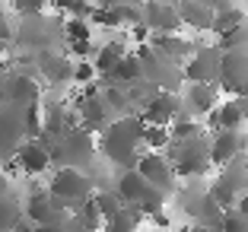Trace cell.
Segmentation results:
<instances>
[{"mask_svg":"<svg viewBox=\"0 0 248 232\" xmlns=\"http://www.w3.org/2000/svg\"><path fill=\"white\" fill-rule=\"evenodd\" d=\"M143 127L146 124L140 121L137 115H124L115 118L108 127H102V153L105 159L121 166V172L127 169H137L140 162V146H143Z\"/></svg>","mask_w":248,"mask_h":232,"instance_id":"1","label":"cell"},{"mask_svg":"<svg viewBox=\"0 0 248 232\" xmlns=\"http://www.w3.org/2000/svg\"><path fill=\"white\" fill-rule=\"evenodd\" d=\"M48 194L64 207V210L80 213L89 201H93V182L86 178V172L80 169H58L51 178V191Z\"/></svg>","mask_w":248,"mask_h":232,"instance_id":"2","label":"cell"},{"mask_svg":"<svg viewBox=\"0 0 248 232\" xmlns=\"http://www.w3.org/2000/svg\"><path fill=\"white\" fill-rule=\"evenodd\" d=\"M51 162H58L61 169H80L93 162V153H95V143H93V134L77 127V131H67L64 137L54 140L51 150Z\"/></svg>","mask_w":248,"mask_h":232,"instance_id":"3","label":"cell"},{"mask_svg":"<svg viewBox=\"0 0 248 232\" xmlns=\"http://www.w3.org/2000/svg\"><path fill=\"white\" fill-rule=\"evenodd\" d=\"M172 153H169V166L175 175H185V178H194L201 175L207 166H210V143L204 137L194 140H172Z\"/></svg>","mask_w":248,"mask_h":232,"instance_id":"4","label":"cell"},{"mask_svg":"<svg viewBox=\"0 0 248 232\" xmlns=\"http://www.w3.org/2000/svg\"><path fill=\"white\" fill-rule=\"evenodd\" d=\"M137 58H140V67H143V80L153 83L156 93H172V95H175L178 83L185 80L182 67L172 64V61H166V58H159V54L150 51V48H140Z\"/></svg>","mask_w":248,"mask_h":232,"instance_id":"5","label":"cell"},{"mask_svg":"<svg viewBox=\"0 0 248 232\" xmlns=\"http://www.w3.org/2000/svg\"><path fill=\"white\" fill-rule=\"evenodd\" d=\"M219 67H223V51L219 48H201L185 61L182 77L191 86H213L219 80Z\"/></svg>","mask_w":248,"mask_h":232,"instance_id":"6","label":"cell"},{"mask_svg":"<svg viewBox=\"0 0 248 232\" xmlns=\"http://www.w3.org/2000/svg\"><path fill=\"white\" fill-rule=\"evenodd\" d=\"M26 143V111L16 105H0V159L16 156Z\"/></svg>","mask_w":248,"mask_h":232,"instance_id":"7","label":"cell"},{"mask_svg":"<svg viewBox=\"0 0 248 232\" xmlns=\"http://www.w3.org/2000/svg\"><path fill=\"white\" fill-rule=\"evenodd\" d=\"M219 86L226 93L245 95L248 99V48L245 51H226L219 67Z\"/></svg>","mask_w":248,"mask_h":232,"instance_id":"8","label":"cell"},{"mask_svg":"<svg viewBox=\"0 0 248 232\" xmlns=\"http://www.w3.org/2000/svg\"><path fill=\"white\" fill-rule=\"evenodd\" d=\"M137 172L143 175L146 182H150V188L159 191L162 197H169L172 191H175V172H172L169 159H166V156H159V153H146V156H140Z\"/></svg>","mask_w":248,"mask_h":232,"instance_id":"9","label":"cell"},{"mask_svg":"<svg viewBox=\"0 0 248 232\" xmlns=\"http://www.w3.org/2000/svg\"><path fill=\"white\" fill-rule=\"evenodd\" d=\"M140 26L156 35H175L182 26L178 7L175 3H146V7H140Z\"/></svg>","mask_w":248,"mask_h":232,"instance_id":"10","label":"cell"},{"mask_svg":"<svg viewBox=\"0 0 248 232\" xmlns=\"http://www.w3.org/2000/svg\"><path fill=\"white\" fill-rule=\"evenodd\" d=\"M77 118H80L83 131H102L105 118H108V105H105L99 86H86V93L77 99Z\"/></svg>","mask_w":248,"mask_h":232,"instance_id":"11","label":"cell"},{"mask_svg":"<svg viewBox=\"0 0 248 232\" xmlns=\"http://www.w3.org/2000/svg\"><path fill=\"white\" fill-rule=\"evenodd\" d=\"M38 95H42V86L32 73H10L7 77V105H16V108H35Z\"/></svg>","mask_w":248,"mask_h":232,"instance_id":"12","label":"cell"},{"mask_svg":"<svg viewBox=\"0 0 248 232\" xmlns=\"http://www.w3.org/2000/svg\"><path fill=\"white\" fill-rule=\"evenodd\" d=\"M178 108H182V102H178V93H156L153 99L143 105V115H140V121L150 124V127H166V124H172L178 118Z\"/></svg>","mask_w":248,"mask_h":232,"instance_id":"13","label":"cell"},{"mask_svg":"<svg viewBox=\"0 0 248 232\" xmlns=\"http://www.w3.org/2000/svg\"><path fill=\"white\" fill-rule=\"evenodd\" d=\"M22 213L35 223V229H42V226H54V223H61V219H67L64 207H61L48 191H35V194L26 201V210H22Z\"/></svg>","mask_w":248,"mask_h":232,"instance_id":"14","label":"cell"},{"mask_svg":"<svg viewBox=\"0 0 248 232\" xmlns=\"http://www.w3.org/2000/svg\"><path fill=\"white\" fill-rule=\"evenodd\" d=\"M245 146H248V137L242 131H219L217 137H213V143H210V162H217V166L226 169L242 156Z\"/></svg>","mask_w":248,"mask_h":232,"instance_id":"15","label":"cell"},{"mask_svg":"<svg viewBox=\"0 0 248 232\" xmlns=\"http://www.w3.org/2000/svg\"><path fill=\"white\" fill-rule=\"evenodd\" d=\"M48 26H54V22H45L42 16L22 19V26L16 29V42H19L22 48H29V51H48V45H51V38H54V32L48 29Z\"/></svg>","mask_w":248,"mask_h":232,"instance_id":"16","label":"cell"},{"mask_svg":"<svg viewBox=\"0 0 248 232\" xmlns=\"http://www.w3.org/2000/svg\"><path fill=\"white\" fill-rule=\"evenodd\" d=\"M13 159L26 175H42V172H48V166H51V153L45 150L42 143H35V140H26V143L16 150Z\"/></svg>","mask_w":248,"mask_h":232,"instance_id":"17","label":"cell"},{"mask_svg":"<svg viewBox=\"0 0 248 232\" xmlns=\"http://www.w3.org/2000/svg\"><path fill=\"white\" fill-rule=\"evenodd\" d=\"M38 70L48 77L51 83H64V80H73V64L64 58V54H58V51H38Z\"/></svg>","mask_w":248,"mask_h":232,"instance_id":"18","label":"cell"},{"mask_svg":"<svg viewBox=\"0 0 248 232\" xmlns=\"http://www.w3.org/2000/svg\"><path fill=\"white\" fill-rule=\"evenodd\" d=\"M153 51L159 58L172 61V64H182V61H188L194 54V45L178 35H153Z\"/></svg>","mask_w":248,"mask_h":232,"instance_id":"19","label":"cell"},{"mask_svg":"<svg viewBox=\"0 0 248 232\" xmlns=\"http://www.w3.org/2000/svg\"><path fill=\"white\" fill-rule=\"evenodd\" d=\"M185 210H188L191 217H201L204 223H219V219H223V210L217 207L210 191H191V194L185 197Z\"/></svg>","mask_w":248,"mask_h":232,"instance_id":"20","label":"cell"},{"mask_svg":"<svg viewBox=\"0 0 248 232\" xmlns=\"http://www.w3.org/2000/svg\"><path fill=\"white\" fill-rule=\"evenodd\" d=\"M178 19L185 22V26H191V29H213V7L210 3H194V0H188V3H178Z\"/></svg>","mask_w":248,"mask_h":232,"instance_id":"21","label":"cell"},{"mask_svg":"<svg viewBox=\"0 0 248 232\" xmlns=\"http://www.w3.org/2000/svg\"><path fill=\"white\" fill-rule=\"evenodd\" d=\"M185 105H188L191 115H210V111H217V89L213 86H188Z\"/></svg>","mask_w":248,"mask_h":232,"instance_id":"22","label":"cell"},{"mask_svg":"<svg viewBox=\"0 0 248 232\" xmlns=\"http://www.w3.org/2000/svg\"><path fill=\"white\" fill-rule=\"evenodd\" d=\"M143 80V67H140V58L137 54H124V61L111 70V86H121V89H127V86H134V83H140Z\"/></svg>","mask_w":248,"mask_h":232,"instance_id":"23","label":"cell"},{"mask_svg":"<svg viewBox=\"0 0 248 232\" xmlns=\"http://www.w3.org/2000/svg\"><path fill=\"white\" fill-rule=\"evenodd\" d=\"M213 124L219 131H239L245 124V111H242V102L232 99V102H223L217 111H213Z\"/></svg>","mask_w":248,"mask_h":232,"instance_id":"24","label":"cell"},{"mask_svg":"<svg viewBox=\"0 0 248 232\" xmlns=\"http://www.w3.org/2000/svg\"><path fill=\"white\" fill-rule=\"evenodd\" d=\"M22 226V207L13 194L0 197V232H16Z\"/></svg>","mask_w":248,"mask_h":232,"instance_id":"25","label":"cell"},{"mask_svg":"<svg viewBox=\"0 0 248 232\" xmlns=\"http://www.w3.org/2000/svg\"><path fill=\"white\" fill-rule=\"evenodd\" d=\"M124 61V48L118 42L105 45L102 51H99V58H95V73H105V77H111V70H115L118 64Z\"/></svg>","mask_w":248,"mask_h":232,"instance_id":"26","label":"cell"},{"mask_svg":"<svg viewBox=\"0 0 248 232\" xmlns=\"http://www.w3.org/2000/svg\"><path fill=\"white\" fill-rule=\"evenodd\" d=\"M93 203H95V210H99V217H102L105 223L124 210V203L118 201V194H111V191H99V194H93Z\"/></svg>","mask_w":248,"mask_h":232,"instance_id":"27","label":"cell"},{"mask_svg":"<svg viewBox=\"0 0 248 232\" xmlns=\"http://www.w3.org/2000/svg\"><path fill=\"white\" fill-rule=\"evenodd\" d=\"M137 226H140V213L124 207L118 217H111L108 223H105V232H137Z\"/></svg>","mask_w":248,"mask_h":232,"instance_id":"28","label":"cell"},{"mask_svg":"<svg viewBox=\"0 0 248 232\" xmlns=\"http://www.w3.org/2000/svg\"><path fill=\"white\" fill-rule=\"evenodd\" d=\"M102 99H105V105H108L111 111H121V118H124V111L131 108V95H127V89H121V86H108L102 93Z\"/></svg>","mask_w":248,"mask_h":232,"instance_id":"29","label":"cell"},{"mask_svg":"<svg viewBox=\"0 0 248 232\" xmlns=\"http://www.w3.org/2000/svg\"><path fill=\"white\" fill-rule=\"evenodd\" d=\"M64 38H67V45H86L89 42L86 19H67L64 22Z\"/></svg>","mask_w":248,"mask_h":232,"instance_id":"30","label":"cell"},{"mask_svg":"<svg viewBox=\"0 0 248 232\" xmlns=\"http://www.w3.org/2000/svg\"><path fill=\"white\" fill-rule=\"evenodd\" d=\"M169 143H172V134H169L166 127H150V124L143 127V146H150V153L162 150V146H169Z\"/></svg>","mask_w":248,"mask_h":232,"instance_id":"31","label":"cell"},{"mask_svg":"<svg viewBox=\"0 0 248 232\" xmlns=\"http://www.w3.org/2000/svg\"><path fill=\"white\" fill-rule=\"evenodd\" d=\"M93 77H95V64H89V61H80V64L73 67V83L93 86Z\"/></svg>","mask_w":248,"mask_h":232,"instance_id":"32","label":"cell"},{"mask_svg":"<svg viewBox=\"0 0 248 232\" xmlns=\"http://www.w3.org/2000/svg\"><path fill=\"white\" fill-rule=\"evenodd\" d=\"M10 38H16V32H13V26H10V19H7V10L0 7V45H7Z\"/></svg>","mask_w":248,"mask_h":232,"instance_id":"33","label":"cell"},{"mask_svg":"<svg viewBox=\"0 0 248 232\" xmlns=\"http://www.w3.org/2000/svg\"><path fill=\"white\" fill-rule=\"evenodd\" d=\"M235 210H239V213H242V217H245V219H248V191H245V194H242V197H239V203H235Z\"/></svg>","mask_w":248,"mask_h":232,"instance_id":"34","label":"cell"},{"mask_svg":"<svg viewBox=\"0 0 248 232\" xmlns=\"http://www.w3.org/2000/svg\"><path fill=\"white\" fill-rule=\"evenodd\" d=\"M242 102V111H245V121H248V99H239Z\"/></svg>","mask_w":248,"mask_h":232,"instance_id":"35","label":"cell"},{"mask_svg":"<svg viewBox=\"0 0 248 232\" xmlns=\"http://www.w3.org/2000/svg\"><path fill=\"white\" fill-rule=\"evenodd\" d=\"M3 54H7V51H3V45H0V61H3Z\"/></svg>","mask_w":248,"mask_h":232,"instance_id":"36","label":"cell"}]
</instances>
